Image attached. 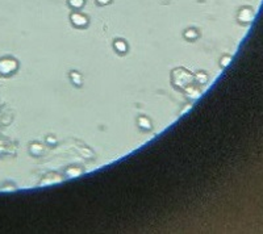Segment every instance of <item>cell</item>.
I'll return each instance as SVG.
<instances>
[{"instance_id": "cell-1", "label": "cell", "mask_w": 263, "mask_h": 234, "mask_svg": "<svg viewBox=\"0 0 263 234\" xmlns=\"http://www.w3.org/2000/svg\"><path fill=\"white\" fill-rule=\"evenodd\" d=\"M195 78L192 77V74L183 69H176L173 73V82H174V86L178 88H187L192 84Z\"/></svg>"}, {"instance_id": "cell-2", "label": "cell", "mask_w": 263, "mask_h": 234, "mask_svg": "<svg viewBox=\"0 0 263 234\" xmlns=\"http://www.w3.org/2000/svg\"><path fill=\"white\" fill-rule=\"evenodd\" d=\"M70 23L73 24V27L78 28V29H85L89 25L88 16L82 13L79 11H73L70 13Z\"/></svg>"}, {"instance_id": "cell-3", "label": "cell", "mask_w": 263, "mask_h": 234, "mask_svg": "<svg viewBox=\"0 0 263 234\" xmlns=\"http://www.w3.org/2000/svg\"><path fill=\"white\" fill-rule=\"evenodd\" d=\"M254 16H256V12H254V9L252 7H242L238 11L237 20L242 25H249L254 20Z\"/></svg>"}, {"instance_id": "cell-4", "label": "cell", "mask_w": 263, "mask_h": 234, "mask_svg": "<svg viewBox=\"0 0 263 234\" xmlns=\"http://www.w3.org/2000/svg\"><path fill=\"white\" fill-rule=\"evenodd\" d=\"M16 69H17V63L15 61H12V59H3V61H0V73L9 75Z\"/></svg>"}, {"instance_id": "cell-5", "label": "cell", "mask_w": 263, "mask_h": 234, "mask_svg": "<svg viewBox=\"0 0 263 234\" xmlns=\"http://www.w3.org/2000/svg\"><path fill=\"white\" fill-rule=\"evenodd\" d=\"M113 47H115V50H116L117 53H120V54H125V53L128 51V43L125 42V39H115Z\"/></svg>"}, {"instance_id": "cell-6", "label": "cell", "mask_w": 263, "mask_h": 234, "mask_svg": "<svg viewBox=\"0 0 263 234\" xmlns=\"http://www.w3.org/2000/svg\"><path fill=\"white\" fill-rule=\"evenodd\" d=\"M199 36H200V33H199V31L195 29V28H188V29H186L184 33H183V37H184L187 41H195L196 39H199Z\"/></svg>"}, {"instance_id": "cell-7", "label": "cell", "mask_w": 263, "mask_h": 234, "mask_svg": "<svg viewBox=\"0 0 263 234\" xmlns=\"http://www.w3.org/2000/svg\"><path fill=\"white\" fill-rule=\"evenodd\" d=\"M61 180H62V178H61V175H58V174H49V175H46L45 178H44V180L41 182V186L58 183V182H61Z\"/></svg>"}, {"instance_id": "cell-8", "label": "cell", "mask_w": 263, "mask_h": 234, "mask_svg": "<svg viewBox=\"0 0 263 234\" xmlns=\"http://www.w3.org/2000/svg\"><path fill=\"white\" fill-rule=\"evenodd\" d=\"M137 124H138L139 129H142L145 132L151 129V121L146 116H139L138 120H137Z\"/></svg>"}, {"instance_id": "cell-9", "label": "cell", "mask_w": 263, "mask_h": 234, "mask_svg": "<svg viewBox=\"0 0 263 234\" xmlns=\"http://www.w3.org/2000/svg\"><path fill=\"white\" fill-rule=\"evenodd\" d=\"M67 5H69L73 11H81L82 8L86 5V0H69V1H67Z\"/></svg>"}, {"instance_id": "cell-10", "label": "cell", "mask_w": 263, "mask_h": 234, "mask_svg": "<svg viewBox=\"0 0 263 234\" xmlns=\"http://www.w3.org/2000/svg\"><path fill=\"white\" fill-rule=\"evenodd\" d=\"M186 92H187V96H188L190 99H197L199 96H200V91L197 90L196 86H194V84H191V86L187 87Z\"/></svg>"}, {"instance_id": "cell-11", "label": "cell", "mask_w": 263, "mask_h": 234, "mask_svg": "<svg viewBox=\"0 0 263 234\" xmlns=\"http://www.w3.org/2000/svg\"><path fill=\"white\" fill-rule=\"evenodd\" d=\"M70 79L73 80V83L75 84V86H82V83H83V79H82V75L79 74V73H77V71H71L70 73Z\"/></svg>"}, {"instance_id": "cell-12", "label": "cell", "mask_w": 263, "mask_h": 234, "mask_svg": "<svg viewBox=\"0 0 263 234\" xmlns=\"http://www.w3.org/2000/svg\"><path fill=\"white\" fill-rule=\"evenodd\" d=\"M29 150H31V153L33 156H41L44 153V150H45V148H44L41 144H32Z\"/></svg>"}, {"instance_id": "cell-13", "label": "cell", "mask_w": 263, "mask_h": 234, "mask_svg": "<svg viewBox=\"0 0 263 234\" xmlns=\"http://www.w3.org/2000/svg\"><path fill=\"white\" fill-rule=\"evenodd\" d=\"M195 80H196L199 84H205L207 80H208V77H207V74H204V73H199V74H196V77H195Z\"/></svg>"}, {"instance_id": "cell-14", "label": "cell", "mask_w": 263, "mask_h": 234, "mask_svg": "<svg viewBox=\"0 0 263 234\" xmlns=\"http://www.w3.org/2000/svg\"><path fill=\"white\" fill-rule=\"evenodd\" d=\"M81 172H82V170L79 167H71V168H69V170H67V175L77 176V175H79Z\"/></svg>"}, {"instance_id": "cell-15", "label": "cell", "mask_w": 263, "mask_h": 234, "mask_svg": "<svg viewBox=\"0 0 263 234\" xmlns=\"http://www.w3.org/2000/svg\"><path fill=\"white\" fill-rule=\"evenodd\" d=\"M111 3H112V0H96V4L99 7H104V5H108Z\"/></svg>"}, {"instance_id": "cell-16", "label": "cell", "mask_w": 263, "mask_h": 234, "mask_svg": "<svg viewBox=\"0 0 263 234\" xmlns=\"http://www.w3.org/2000/svg\"><path fill=\"white\" fill-rule=\"evenodd\" d=\"M229 62H230V57H224V58H222V61H221V66L225 67Z\"/></svg>"}, {"instance_id": "cell-17", "label": "cell", "mask_w": 263, "mask_h": 234, "mask_svg": "<svg viewBox=\"0 0 263 234\" xmlns=\"http://www.w3.org/2000/svg\"><path fill=\"white\" fill-rule=\"evenodd\" d=\"M46 142H47V144H55L57 141H55V138H53V137H47Z\"/></svg>"}]
</instances>
